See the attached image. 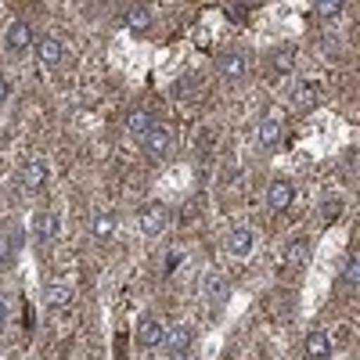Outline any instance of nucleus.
I'll return each instance as SVG.
<instances>
[{
  "instance_id": "f257e3e1",
  "label": "nucleus",
  "mask_w": 360,
  "mask_h": 360,
  "mask_svg": "<svg viewBox=\"0 0 360 360\" xmlns=\"http://www.w3.org/2000/svg\"><path fill=\"white\" fill-rule=\"evenodd\" d=\"M137 224H141V234H144V238H159V234L169 227V205H162V202L141 205Z\"/></svg>"
},
{
  "instance_id": "f03ea898",
  "label": "nucleus",
  "mask_w": 360,
  "mask_h": 360,
  "mask_svg": "<svg viewBox=\"0 0 360 360\" xmlns=\"http://www.w3.org/2000/svg\"><path fill=\"white\" fill-rule=\"evenodd\" d=\"M217 72H220L227 83H238V79L249 72V58H245V51H238V47L220 51V54H217Z\"/></svg>"
},
{
  "instance_id": "7ed1b4c3",
  "label": "nucleus",
  "mask_w": 360,
  "mask_h": 360,
  "mask_svg": "<svg viewBox=\"0 0 360 360\" xmlns=\"http://www.w3.org/2000/svg\"><path fill=\"white\" fill-rule=\"evenodd\" d=\"M141 141H144V155L159 162V159H166V155H169V148H173V130H169V127H162V123H155V127L148 130Z\"/></svg>"
},
{
  "instance_id": "20e7f679",
  "label": "nucleus",
  "mask_w": 360,
  "mask_h": 360,
  "mask_svg": "<svg viewBox=\"0 0 360 360\" xmlns=\"http://www.w3.org/2000/svg\"><path fill=\"white\" fill-rule=\"evenodd\" d=\"M202 299L209 307H224L231 299V281L220 274V270H209V274L202 278Z\"/></svg>"
},
{
  "instance_id": "39448f33",
  "label": "nucleus",
  "mask_w": 360,
  "mask_h": 360,
  "mask_svg": "<svg viewBox=\"0 0 360 360\" xmlns=\"http://www.w3.org/2000/svg\"><path fill=\"white\" fill-rule=\"evenodd\" d=\"M281 137H285V123L270 115V119H263L259 130H256V148H259V152H274V148L281 144Z\"/></svg>"
},
{
  "instance_id": "423d86ee",
  "label": "nucleus",
  "mask_w": 360,
  "mask_h": 360,
  "mask_svg": "<svg viewBox=\"0 0 360 360\" xmlns=\"http://www.w3.org/2000/svg\"><path fill=\"white\" fill-rule=\"evenodd\" d=\"M295 202V184L292 180H285V176H278V180H270V188H266V205L270 209H288Z\"/></svg>"
},
{
  "instance_id": "0eeeda50",
  "label": "nucleus",
  "mask_w": 360,
  "mask_h": 360,
  "mask_svg": "<svg viewBox=\"0 0 360 360\" xmlns=\"http://www.w3.org/2000/svg\"><path fill=\"white\" fill-rule=\"evenodd\" d=\"M137 346L141 349H155V346H162V339H166V328L155 321V317H144L141 324H137Z\"/></svg>"
},
{
  "instance_id": "6e6552de",
  "label": "nucleus",
  "mask_w": 360,
  "mask_h": 360,
  "mask_svg": "<svg viewBox=\"0 0 360 360\" xmlns=\"http://www.w3.org/2000/svg\"><path fill=\"white\" fill-rule=\"evenodd\" d=\"M33 231H37V242L47 249V245L58 242V234H62V217H58V213H40L37 224H33Z\"/></svg>"
},
{
  "instance_id": "1a4fd4ad",
  "label": "nucleus",
  "mask_w": 360,
  "mask_h": 360,
  "mask_svg": "<svg viewBox=\"0 0 360 360\" xmlns=\"http://www.w3.org/2000/svg\"><path fill=\"white\" fill-rule=\"evenodd\" d=\"M18 180H22L25 191H40V188L47 184V162H44V159H29V162L22 166Z\"/></svg>"
},
{
  "instance_id": "9d476101",
  "label": "nucleus",
  "mask_w": 360,
  "mask_h": 360,
  "mask_svg": "<svg viewBox=\"0 0 360 360\" xmlns=\"http://www.w3.org/2000/svg\"><path fill=\"white\" fill-rule=\"evenodd\" d=\"M4 44H8V51H11V54H22L29 44H33V29H29V22H25V18H15V22L8 25Z\"/></svg>"
},
{
  "instance_id": "9b49d317",
  "label": "nucleus",
  "mask_w": 360,
  "mask_h": 360,
  "mask_svg": "<svg viewBox=\"0 0 360 360\" xmlns=\"http://www.w3.org/2000/svg\"><path fill=\"white\" fill-rule=\"evenodd\" d=\"M191 342H195V332H191L188 324L166 328V339H162V346L169 349V356H176V353H188V349H191Z\"/></svg>"
},
{
  "instance_id": "f8f14e48",
  "label": "nucleus",
  "mask_w": 360,
  "mask_h": 360,
  "mask_svg": "<svg viewBox=\"0 0 360 360\" xmlns=\"http://www.w3.org/2000/svg\"><path fill=\"white\" fill-rule=\"evenodd\" d=\"M252 245H256V234H252L249 227H238V231H231V234H227V252H231L234 259L252 256Z\"/></svg>"
},
{
  "instance_id": "ddd939ff",
  "label": "nucleus",
  "mask_w": 360,
  "mask_h": 360,
  "mask_svg": "<svg viewBox=\"0 0 360 360\" xmlns=\"http://www.w3.org/2000/svg\"><path fill=\"white\" fill-rule=\"evenodd\" d=\"M37 51H40V62L47 69H58V65H62V58H65V44L58 40V37H40L37 40Z\"/></svg>"
},
{
  "instance_id": "4468645a",
  "label": "nucleus",
  "mask_w": 360,
  "mask_h": 360,
  "mask_svg": "<svg viewBox=\"0 0 360 360\" xmlns=\"http://www.w3.org/2000/svg\"><path fill=\"white\" fill-rule=\"evenodd\" d=\"M307 356L310 360H328L332 356V335L324 332V328H314L307 335Z\"/></svg>"
},
{
  "instance_id": "2eb2a0df",
  "label": "nucleus",
  "mask_w": 360,
  "mask_h": 360,
  "mask_svg": "<svg viewBox=\"0 0 360 360\" xmlns=\"http://www.w3.org/2000/svg\"><path fill=\"white\" fill-rule=\"evenodd\" d=\"M292 65H295V44H278L274 51H270V72L274 76L292 72Z\"/></svg>"
},
{
  "instance_id": "dca6fc26",
  "label": "nucleus",
  "mask_w": 360,
  "mask_h": 360,
  "mask_svg": "<svg viewBox=\"0 0 360 360\" xmlns=\"http://www.w3.org/2000/svg\"><path fill=\"white\" fill-rule=\"evenodd\" d=\"M69 299H72V288H69L65 281H47V288H44V307H47V310L69 307Z\"/></svg>"
},
{
  "instance_id": "f3484780",
  "label": "nucleus",
  "mask_w": 360,
  "mask_h": 360,
  "mask_svg": "<svg viewBox=\"0 0 360 360\" xmlns=\"http://www.w3.org/2000/svg\"><path fill=\"white\" fill-rule=\"evenodd\" d=\"M152 127H155V115H152V112H144V108H134V112L127 115V130H130L134 137H144Z\"/></svg>"
},
{
  "instance_id": "a211bd4d",
  "label": "nucleus",
  "mask_w": 360,
  "mask_h": 360,
  "mask_svg": "<svg viewBox=\"0 0 360 360\" xmlns=\"http://www.w3.org/2000/svg\"><path fill=\"white\" fill-rule=\"evenodd\" d=\"M285 263H288V266H307V263H310V242H307V238H295V242H288Z\"/></svg>"
},
{
  "instance_id": "6ab92c4d",
  "label": "nucleus",
  "mask_w": 360,
  "mask_h": 360,
  "mask_svg": "<svg viewBox=\"0 0 360 360\" xmlns=\"http://www.w3.org/2000/svg\"><path fill=\"white\" fill-rule=\"evenodd\" d=\"M152 22H155V11H152V8H144V4H137V8L127 11V25L134 29V33H144V29H152Z\"/></svg>"
},
{
  "instance_id": "aec40b11",
  "label": "nucleus",
  "mask_w": 360,
  "mask_h": 360,
  "mask_svg": "<svg viewBox=\"0 0 360 360\" xmlns=\"http://www.w3.org/2000/svg\"><path fill=\"white\" fill-rule=\"evenodd\" d=\"M356 281H360V256L349 252V259H346V266H342V274H339V288L356 292Z\"/></svg>"
},
{
  "instance_id": "412c9836",
  "label": "nucleus",
  "mask_w": 360,
  "mask_h": 360,
  "mask_svg": "<svg viewBox=\"0 0 360 360\" xmlns=\"http://www.w3.org/2000/svg\"><path fill=\"white\" fill-rule=\"evenodd\" d=\"M22 245V231H0V263H8Z\"/></svg>"
},
{
  "instance_id": "4be33fe9",
  "label": "nucleus",
  "mask_w": 360,
  "mask_h": 360,
  "mask_svg": "<svg viewBox=\"0 0 360 360\" xmlns=\"http://www.w3.org/2000/svg\"><path fill=\"white\" fill-rule=\"evenodd\" d=\"M292 101H295V108H299V112H307V108H314V101H317V90H314L310 83H295Z\"/></svg>"
},
{
  "instance_id": "5701e85b",
  "label": "nucleus",
  "mask_w": 360,
  "mask_h": 360,
  "mask_svg": "<svg viewBox=\"0 0 360 360\" xmlns=\"http://www.w3.org/2000/svg\"><path fill=\"white\" fill-rule=\"evenodd\" d=\"M115 227H119V224H115L112 213H98V217H94V238H98V242H108V238L115 234Z\"/></svg>"
},
{
  "instance_id": "b1692460",
  "label": "nucleus",
  "mask_w": 360,
  "mask_h": 360,
  "mask_svg": "<svg viewBox=\"0 0 360 360\" xmlns=\"http://www.w3.org/2000/svg\"><path fill=\"white\" fill-rule=\"evenodd\" d=\"M339 11H342L339 0H321V4H317V15H324V18H335Z\"/></svg>"
},
{
  "instance_id": "393cba45",
  "label": "nucleus",
  "mask_w": 360,
  "mask_h": 360,
  "mask_svg": "<svg viewBox=\"0 0 360 360\" xmlns=\"http://www.w3.org/2000/svg\"><path fill=\"white\" fill-rule=\"evenodd\" d=\"M245 15H249V8H245V4H231V8H227V18H231V22H238V25L245 22Z\"/></svg>"
},
{
  "instance_id": "a878e982",
  "label": "nucleus",
  "mask_w": 360,
  "mask_h": 360,
  "mask_svg": "<svg viewBox=\"0 0 360 360\" xmlns=\"http://www.w3.org/2000/svg\"><path fill=\"white\" fill-rule=\"evenodd\" d=\"M339 209H342L339 202H328V205H324V220H328V224H332V220L339 217Z\"/></svg>"
},
{
  "instance_id": "bb28decb",
  "label": "nucleus",
  "mask_w": 360,
  "mask_h": 360,
  "mask_svg": "<svg viewBox=\"0 0 360 360\" xmlns=\"http://www.w3.org/2000/svg\"><path fill=\"white\" fill-rule=\"evenodd\" d=\"M4 101H8V79L0 76V105H4Z\"/></svg>"
},
{
  "instance_id": "cd10ccee",
  "label": "nucleus",
  "mask_w": 360,
  "mask_h": 360,
  "mask_svg": "<svg viewBox=\"0 0 360 360\" xmlns=\"http://www.w3.org/2000/svg\"><path fill=\"white\" fill-rule=\"evenodd\" d=\"M176 266H180V256H176V252H173V256H166V270H176Z\"/></svg>"
},
{
  "instance_id": "c85d7f7f",
  "label": "nucleus",
  "mask_w": 360,
  "mask_h": 360,
  "mask_svg": "<svg viewBox=\"0 0 360 360\" xmlns=\"http://www.w3.org/2000/svg\"><path fill=\"white\" fill-rule=\"evenodd\" d=\"M4 321H8V303L0 299V328H4Z\"/></svg>"
},
{
  "instance_id": "c756f323",
  "label": "nucleus",
  "mask_w": 360,
  "mask_h": 360,
  "mask_svg": "<svg viewBox=\"0 0 360 360\" xmlns=\"http://www.w3.org/2000/svg\"><path fill=\"white\" fill-rule=\"evenodd\" d=\"M169 360H191L188 353H176V356H169Z\"/></svg>"
}]
</instances>
